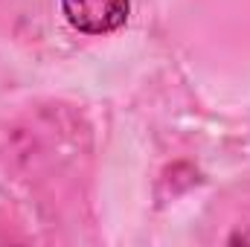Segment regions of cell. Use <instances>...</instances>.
I'll return each instance as SVG.
<instances>
[{"mask_svg":"<svg viewBox=\"0 0 250 247\" xmlns=\"http://www.w3.org/2000/svg\"><path fill=\"white\" fill-rule=\"evenodd\" d=\"M67 23L84 35H105L125 26L131 0H62Z\"/></svg>","mask_w":250,"mask_h":247,"instance_id":"1","label":"cell"}]
</instances>
